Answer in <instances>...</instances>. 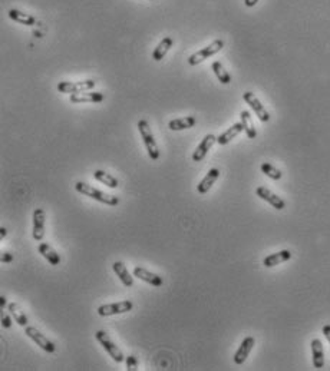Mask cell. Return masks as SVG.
Listing matches in <instances>:
<instances>
[{"label":"cell","instance_id":"cell-30","mask_svg":"<svg viewBox=\"0 0 330 371\" xmlns=\"http://www.w3.org/2000/svg\"><path fill=\"white\" fill-rule=\"evenodd\" d=\"M0 260H2V262H5V264H9V262L13 261V254L3 252V254H2V257H0Z\"/></svg>","mask_w":330,"mask_h":371},{"label":"cell","instance_id":"cell-1","mask_svg":"<svg viewBox=\"0 0 330 371\" xmlns=\"http://www.w3.org/2000/svg\"><path fill=\"white\" fill-rule=\"evenodd\" d=\"M75 189L79 192V194L85 195V196H89L98 202H102V204L109 205V206H116L119 204V198L118 196H113V195L105 194L102 191L96 189L92 185L86 184V182H82V181H78L75 184Z\"/></svg>","mask_w":330,"mask_h":371},{"label":"cell","instance_id":"cell-33","mask_svg":"<svg viewBox=\"0 0 330 371\" xmlns=\"http://www.w3.org/2000/svg\"><path fill=\"white\" fill-rule=\"evenodd\" d=\"M257 2H258V0H244V3H245V6H247V8H253V6H254Z\"/></svg>","mask_w":330,"mask_h":371},{"label":"cell","instance_id":"cell-23","mask_svg":"<svg viewBox=\"0 0 330 371\" xmlns=\"http://www.w3.org/2000/svg\"><path fill=\"white\" fill-rule=\"evenodd\" d=\"M9 18L18 23L22 25H26V26H35L36 25V19L33 18L32 15L29 13H23L18 9H10L9 10Z\"/></svg>","mask_w":330,"mask_h":371},{"label":"cell","instance_id":"cell-7","mask_svg":"<svg viewBox=\"0 0 330 371\" xmlns=\"http://www.w3.org/2000/svg\"><path fill=\"white\" fill-rule=\"evenodd\" d=\"M95 82L94 79H86V81H82V82H59L57 84V91L60 93H81V92H86V91H91L94 89Z\"/></svg>","mask_w":330,"mask_h":371},{"label":"cell","instance_id":"cell-21","mask_svg":"<svg viewBox=\"0 0 330 371\" xmlns=\"http://www.w3.org/2000/svg\"><path fill=\"white\" fill-rule=\"evenodd\" d=\"M112 269L115 271V274L119 277V279L122 281V284L125 287H132L134 285V278L131 277V274L128 272V268L123 265V262L115 261L112 264Z\"/></svg>","mask_w":330,"mask_h":371},{"label":"cell","instance_id":"cell-4","mask_svg":"<svg viewBox=\"0 0 330 371\" xmlns=\"http://www.w3.org/2000/svg\"><path fill=\"white\" fill-rule=\"evenodd\" d=\"M223 47H224V42H223L221 39H217V40H214L213 43H210L207 47H204V49H201V50H198V52H195V53H192V55L189 56L188 63L191 66L198 65V63L204 62V60L208 59V57H211L213 55L218 53Z\"/></svg>","mask_w":330,"mask_h":371},{"label":"cell","instance_id":"cell-10","mask_svg":"<svg viewBox=\"0 0 330 371\" xmlns=\"http://www.w3.org/2000/svg\"><path fill=\"white\" fill-rule=\"evenodd\" d=\"M255 195H257L258 198H261V199L266 201V202H269L273 208L279 209V211H282V209L286 208V202H284L283 199H282L280 196H277L276 194H273V192H272L269 188H266V186H258V188L255 189Z\"/></svg>","mask_w":330,"mask_h":371},{"label":"cell","instance_id":"cell-19","mask_svg":"<svg viewBox=\"0 0 330 371\" xmlns=\"http://www.w3.org/2000/svg\"><path fill=\"white\" fill-rule=\"evenodd\" d=\"M243 130H244V126H243V123H241V122L234 123L231 128H228L226 132H223L220 136H217V143L218 145H227L228 142H231V140L234 139L237 135H240Z\"/></svg>","mask_w":330,"mask_h":371},{"label":"cell","instance_id":"cell-31","mask_svg":"<svg viewBox=\"0 0 330 371\" xmlns=\"http://www.w3.org/2000/svg\"><path fill=\"white\" fill-rule=\"evenodd\" d=\"M2 325L5 327V328H10L12 327V318L9 316H6V314H3L2 316Z\"/></svg>","mask_w":330,"mask_h":371},{"label":"cell","instance_id":"cell-14","mask_svg":"<svg viewBox=\"0 0 330 371\" xmlns=\"http://www.w3.org/2000/svg\"><path fill=\"white\" fill-rule=\"evenodd\" d=\"M105 99V95L102 92H86L74 93L71 95V102L72 103H98L102 102Z\"/></svg>","mask_w":330,"mask_h":371},{"label":"cell","instance_id":"cell-16","mask_svg":"<svg viewBox=\"0 0 330 371\" xmlns=\"http://www.w3.org/2000/svg\"><path fill=\"white\" fill-rule=\"evenodd\" d=\"M39 254L50 264V265H59L60 264V255L53 250L47 242H40L38 247Z\"/></svg>","mask_w":330,"mask_h":371},{"label":"cell","instance_id":"cell-32","mask_svg":"<svg viewBox=\"0 0 330 371\" xmlns=\"http://www.w3.org/2000/svg\"><path fill=\"white\" fill-rule=\"evenodd\" d=\"M323 335L326 337V340L330 343V325H324L323 327Z\"/></svg>","mask_w":330,"mask_h":371},{"label":"cell","instance_id":"cell-8","mask_svg":"<svg viewBox=\"0 0 330 371\" xmlns=\"http://www.w3.org/2000/svg\"><path fill=\"white\" fill-rule=\"evenodd\" d=\"M45 221H46V213L43 208H36L33 211V240L40 242L45 237Z\"/></svg>","mask_w":330,"mask_h":371},{"label":"cell","instance_id":"cell-17","mask_svg":"<svg viewBox=\"0 0 330 371\" xmlns=\"http://www.w3.org/2000/svg\"><path fill=\"white\" fill-rule=\"evenodd\" d=\"M311 355H313V365L314 368H323L324 367V351L323 344L319 338H314L311 341Z\"/></svg>","mask_w":330,"mask_h":371},{"label":"cell","instance_id":"cell-2","mask_svg":"<svg viewBox=\"0 0 330 371\" xmlns=\"http://www.w3.org/2000/svg\"><path fill=\"white\" fill-rule=\"evenodd\" d=\"M138 130L141 133V138L144 140V145L147 148V152H148V157L152 159V161H157L160 158V148L155 142V138H154V133H152L151 128H150V123L145 119H141L138 122Z\"/></svg>","mask_w":330,"mask_h":371},{"label":"cell","instance_id":"cell-11","mask_svg":"<svg viewBox=\"0 0 330 371\" xmlns=\"http://www.w3.org/2000/svg\"><path fill=\"white\" fill-rule=\"evenodd\" d=\"M217 142V136H214L213 133H208L204 136V139L200 142V145L192 154V161L194 162H201L203 159L207 157L208 151L213 148V145Z\"/></svg>","mask_w":330,"mask_h":371},{"label":"cell","instance_id":"cell-13","mask_svg":"<svg viewBox=\"0 0 330 371\" xmlns=\"http://www.w3.org/2000/svg\"><path fill=\"white\" fill-rule=\"evenodd\" d=\"M134 277H137V278L141 279L144 282L151 284L152 287H161V285L164 284L162 277L157 275V274H154V272L148 271V269L142 268V267H135V268H134Z\"/></svg>","mask_w":330,"mask_h":371},{"label":"cell","instance_id":"cell-35","mask_svg":"<svg viewBox=\"0 0 330 371\" xmlns=\"http://www.w3.org/2000/svg\"><path fill=\"white\" fill-rule=\"evenodd\" d=\"M0 307H2V308L6 307V298L5 297H0Z\"/></svg>","mask_w":330,"mask_h":371},{"label":"cell","instance_id":"cell-24","mask_svg":"<svg viewBox=\"0 0 330 371\" xmlns=\"http://www.w3.org/2000/svg\"><path fill=\"white\" fill-rule=\"evenodd\" d=\"M240 118H241V123L244 126V132L245 135H247V138L248 139H254L255 136H257V130H255V126L254 123H253L250 112L243 111L240 113Z\"/></svg>","mask_w":330,"mask_h":371},{"label":"cell","instance_id":"cell-3","mask_svg":"<svg viewBox=\"0 0 330 371\" xmlns=\"http://www.w3.org/2000/svg\"><path fill=\"white\" fill-rule=\"evenodd\" d=\"M95 338H96V340L99 341V344L104 347L105 351L112 357L113 361H116V362L125 361V355H123V353L121 351V348H119L116 344L113 343L112 340L109 338V335L106 334L104 330L96 331V333H95Z\"/></svg>","mask_w":330,"mask_h":371},{"label":"cell","instance_id":"cell-5","mask_svg":"<svg viewBox=\"0 0 330 371\" xmlns=\"http://www.w3.org/2000/svg\"><path fill=\"white\" fill-rule=\"evenodd\" d=\"M25 334L28 335L29 338H32V340L36 343V345H39V347H40L42 350H45L46 353L52 354L56 351V345L52 343L47 337H45V335L42 334L36 327H30V325L25 327Z\"/></svg>","mask_w":330,"mask_h":371},{"label":"cell","instance_id":"cell-34","mask_svg":"<svg viewBox=\"0 0 330 371\" xmlns=\"http://www.w3.org/2000/svg\"><path fill=\"white\" fill-rule=\"evenodd\" d=\"M6 234H8V230H6L5 227H2V228H0V240H3V238L6 237Z\"/></svg>","mask_w":330,"mask_h":371},{"label":"cell","instance_id":"cell-20","mask_svg":"<svg viewBox=\"0 0 330 371\" xmlns=\"http://www.w3.org/2000/svg\"><path fill=\"white\" fill-rule=\"evenodd\" d=\"M172 45H174V39H172V37L171 36L164 37L160 43H158V46L155 47V50L152 52V59L157 60V62L162 60V59L165 57V55L170 52V49L172 47Z\"/></svg>","mask_w":330,"mask_h":371},{"label":"cell","instance_id":"cell-12","mask_svg":"<svg viewBox=\"0 0 330 371\" xmlns=\"http://www.w3.org/2000/svg\"><path fill=\"white\" fill-rule=\"evenodd\" d=\"M254 344H255L254 337H245L244 340H243V343L240 344L238 350H237L236 354H234V362H236L237 365H241V364L247 360V357H248L250 353H251Z\"/></svg>","mask_w":330,"mask_h":371},{"label":"cell","instance_id":"cell-29","mask_svg":"<svg viewBox=\"0 0 330 371\" xmlns=\"http://www.w3.org/2000/svg\"><path fill=\"white\" fill-rule=\"evenodd\" d=\"M125 362H126V370L128 371H137L138 370V358L135 355H128L125 358Z\"/></svg>","mask_w":330,"mask_h":371},{"label":"cell","instance_id":"cell-25","mask_svg":"<svg viewBox=\"0 0 330 371\" xmlns=\"http://www.w3.org/2000/svg\"><path fill=\"white\" fill-rule=\"evenodd\" d=\"M8 310L10 311V314L13 316V320L20 325V327H28V317L25 314V311L20 308L18 303H10L8 306Z\"/></svg>","mask_w":330,"mask_h":371},{"label":"cell","instance_id":"cell-6","mask_svg":"<svg viewBox=\"0 0 330 371\" xmlns=\"http://www.w3.org/2000/svg\"><path fill=\"white\" fill-rule=\"evenodd\" d=\"M134 308V304L129 300L125 301H119V303H112V304H104L98 308V314L101 317H111L116 316V314H125L128 311H131Z\"/></svg>","mask_w":330,"mask_h":371},{"label":"cell","instance_id":"cell-9","mask_svg":"<svg viewBox=\"0 0 330 371\" xmlns=\"http://www.w3.org/2000/svg\"><path fill=\"white\" fill-rule=\"evenodd\" d=\"M243 99H244L245 102L250 105V108L254 111V113L257 115V118L260 119L261 122H269L270 121V115H269V112L266 111V108H264L261 102L257 99V96H255L253 92H244L243 93Z\"/></svg>","mask_w":330,"mask_h":371},{"label":"cell","instance_id":"cell-15","mask_svg":"<svg viewBox=\"0 0 330 371\" xmlns=\"http://www.w3.org/2000/svg\"><path fill=\"white\" fill-rule=\"evenodd\" d=\"M220 178V169L217 168H213L207 172V175L203 178V181L197 185V192L198 194L204 195L207 194L208 191L211 189V186L214 185V182Z\"/></svg>","mask_w":330,"mask_h":371},{"label":"cell","instance_id":"cell-18","mask_svg":"<svg viewBox=\"0 0 330 371\" xmlns=\"http://www.w3.org/2000/svg\"><path fill=\"white\" fill-rule=\"evenodd\" d=\"M290 258H292V252L289 250H283L280 251V252H276V254H272V255L266 257L263 261V265L267 267V268H272V267H276V265H279L282 262L289 261Z\"/></svg>","mask_w":330,"mask_h":371},{"label":"cell","instance_id":"cell-26","mask_svg":"<svg viewBox=\"0 0 330 371\" xmlns=\"http://www.w3.org/2000/svg\"><path fill=\"white\" fill-rule=\"evenodd\" d=\"M94 178L96 181H99L101 184H104V185H106L108 188H111V189H115V188L119 186V182H118L116 178L112 177V175L108 174V172H105V171H101V169L95 171Z\"/></svg>","mask_w":330,"mask_h":371},{"label":"cell","instance_id":"cell-28","mask_svg":"<svg viewBox=\"0 0 330 371\" xmlns=\"http://www.w3.org/2000/svg\"><path fill=\"white\" fill-rule=\"evenodd\" d=\"M261 172H263L264 175H267L270 179H274V181H279V179H282V177H283L282 171L277 169L276 167H273V165L269 164V162L261 164Z\"/></svg>","mask_w":330,"mask_h":371},{"label":"cell","instance_id":"cell-22","mask_svg":"<svg viewBox=\"0 0 330 371\" xmlns=\"http://www.w3.org/2000/svg\"><path fill=\"white\" fill-rule=\"evenodd\" d=\"M197 123L195 116H184V118H178V119H172L168 123V128L171 130H184L192 128Z\"/></svg>","mask_w":330,"mask_h":371},{"label":"cell","instance_id":"cell-27","mask_svg":"<svg viewBox=\"0 0 330 371\" xmlns=\"http://www.w3.org/2000/svg\"><path fill=\"white\" fill-rule=\"evenodd\" d=\"M211 69L214 70V73L217 76V79L221 82L223 85H228L231 82V75L227 72L226 69H224V66L221 65V62H213V65H211Z\"/></svg>","mask_w":330,"mask_h":371}]
</instances>
